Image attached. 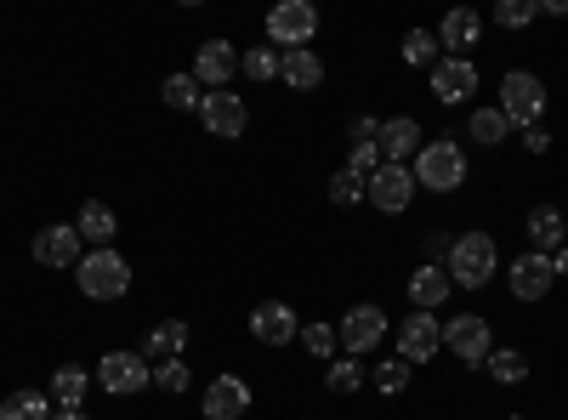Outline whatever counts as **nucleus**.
I'll return each instance as SVG.
<instances>
[{"instance_id":"obj_1","label":"nucleus","mask_w":568,"mask_h":420,"mask_svg":"<svg viewBox=\"0 0 568 420\" xmlns=\"http://www.w3.org/2000/svg\"><path fill=\"white\" fill-rule=\"evenodd\" d=\"M409 176H415V188H426V194H455L466 182V148L455 143V136H433V143H420Z\"/></svg>"},{"instance_id":"obj_2","label":"nucleus","mask_w":568,"mask_h":420,"mask_svg":"<svg viewBox=\"0 0 568 420\" xmlns=\"http://www.w3.org/2000/svg\"><path fill=\"white\" fill-rule=\"evenodd\" d=\"M444 273L455 278V285H466V290H484L489 278L500 273V250H495V239H489V233H460V239L449 245Z\"/></svg>"},{"instance_id":"obj_3","label":"nucleus","mask_w":568,"mask_h":420,"mask_svg":"<svg viewBox=\"0 0 568 420\" xmlns=\"http://www.w3.org/2000/svg\"><path fill=\"white\" fill-rule=\"evenodd\" d=\"M74 278H80V290L91 296V301H120L125 290H131V262L109 245V250H85L80 256V267H74Z\"/></svg>"},{"instance_id":"obj_4","label":"nucleus","mask_w":568,"mask_h":420,"mask_svg":"<svg viewBox=\"0 0 568 420\" xmlns=\"http://www.w3.org/2000/svg\"><path fill=\"white\" fill-rule=\"evenodd\" d=\"M500 114H506L517 131L540 125V114H546V85H540V74L511 69V74L500 80Z\"/></svg>"},{"instance_id":"obj_5","label":"nucleus","mask_w":568,"mask_h":420,"mask_svg":"<svg viewBox=\"0 0 568 420\" xmlns=\"http://www.w3.org/2000/svg\"><path fill=\"white\" fill-rule=\"evenodd\" d=\"M313 34H318V7L313 0H278V7L267 12L273 52H296V45H307Z\"/></svg>"},{"instance_id":"obj_6","label":"nucleus","mask_w":568,"mask_h":420,"mask_svg":"<svg viewBox=\"0 0 568 420\" xmlns=\"http://www.w3.org/2000/svg\"><path fill=\"white\" fill-rule=\"evenodd\" d=\"M444 347H449L466 369H484L489 352H495V341H489V318H478V313L444 318Z\"/></svg>"},{"instance_id":"obj_7","label":"nucleus","mask_w":568,"mask_h":420,"mask_svg":"<svg viewBox=\"0 0 568 420\" xmlns=\"http://www.w3.org/2000/svg\"><path fill=\"white\" fill-rule=\"evenodd\" d=\"M444 352V318H433V313H409L404 324H398V358L415 369V363H433Z\"/></svg>"},{"instance_id":"obj_8","label":"nucleus","mask_w":568,"mask_h":420,"mask_svg":"<svg viewBox=\"0 0 568 420\" xmlns=\"http://www.w3.org/2000/svg\"><path fill=\"white\" fill-rule=\"evenodd\" d=\"M336 330H342L347 358H369L375 347H382V336H387V313L375 301H358V307H347V318L336 324Z\"/></svg>"},{"instance_id":"obj_9","label":"nucleus","mask_w":568,"mask_h":420,"mask_svg":"<svg viewBox=\"0 0 568 420\" xmlns=\"http://www.w3.org/2000/svg\"><path fill=\"white\" fill-rule=\"evenodd\" d=\"M98 381H103V392H114V398H136L142 387L154 381V363L142 358V352H103Z\"/></svg>"},{"instance_id":"obj_10","label":"nucleus","mask_w":568,"mask_h":420,"mask_svg":"<svg viewBox=\"0 0 568 420\" xmlns=\"http://www.w3.org/2000/svg\"><path fill=\"white\" fill-rule=\"evenodd\" d=\"M364 199L382 211V216H404L409 199H415V176H409V165H382V171L364 182Z\"/></svg>"},{"instance_id":"obj_11","label":"nucleus","mask_w":568,"mask_h":420,"mask_svg":"<svg viewBox=\"0 0 568 420\" xmlns=\"http://www.w3.org/2000/svg\"><path fill=\"white\" fill-rule=\"evenodd\" d=\"M80 245H85V239H80V227H74V222H52V227H40V233H34V245H29V250H34L40 267H80V256H85Z\"/></svg>"},{"instance_id":"obj_12","label":"nucleus","mask_w":568,"mask_h":420,"mask_svg":"<svg viewBox=\"0 0 568 420\" xmlns=\"http://www.w3.org/2000/svg\"><path fill=\"white\" fill-rule=\"evenodd\" d=\"M251 336H256L262 347H291V341L302 336V318H296L291 301H262V307L251 313Z\"/></svg>"},{"instance_id":"obj_13","label":"nucleus","mask_w":568,"mask_h":420,"mask_svg":"<svg viewBox=\"0 0 568 420\" xmlns=\"http://www.w3.org/2000/svg\"><path fill=\"white\" fill-rule=\"evenodd\" d=\"M200 120H205V131H211V136H245L251 109L240 103V91H205Z\"/></svg>"},{"instance_id":"obj_14","label":"nucleus","mask_w":568,"mask_h":420,"mask_svg":"<svg viewBox=\"0 0 568 420\" xmlns=\"http://www.w3.org/2000/svg\"><path fill=\"white\" fill-rule=\"evenodd\" d=\"M551 285H557L551 256L529 250V256H517V262H511V296H517V301H546V296H551Z\"/></svg>"},{"instance_id":"obj_15","label":"nucleus","mask_w":568,"mask_h":420,"mask_svg":"<svg viewBox=\"0 0 568 420\" xmlns=\"http://www.w3.org/2000/svg\"><path fill=\"white\" fill-rule=\"evenodd\" d=\"M233 74H240V45H233V40H205L200 52H194V80L200 85L222 91Z\"/></svg>"},{"instance_id":"obj_16","label":"nucleus","mask_w":568,"mask_h":420,"mask_svg":"<svg viewBox=\"0 0 568 420\" xmlns=\"http://www.w3.org/2000/svg\"><path fill=\"white\" fill-rule=\"evenodd\" d=\"M200 409H205V420H240V414L251 409V387H245L240 376H216V381L205 387Z\"/></svg>"},{"instance_id":"obj_17","label":"nucleus","mask_w":568,"mask_h":420,"mask_svg":"<svg viewBox=\"0 0 568 420\" xmlns=\"http://www.w3.org/2000/svg\"><path fill=\"white\" fill-rule=\"evenodd\" d=\"M449 296H455V278H449L444 267L420 262V267L409 273V307H415V313H438Z\"/></svg>"},{"instance_id":"obj_18","label":"nucleus","mask_w":568,"mask_h":420,"mask_svg":"<svg viewBox=\"0 0 568 420\" xmlns=\"http://www.w3.org/2000/svg\"><path fill=\"white\" fill-rule=\"evenodd\" d=\"M471 91H478V69H471V58H438V69H433V98H438V103H466Z\"/></svg>"},{"instance_id":"obj_19","label":"nucleus","mask_w":568,"mask_h":420,"mask_svg":"<svg viewBox=\"0 0 568 420\" xmlns=\"http://www.w3.org/2000/svg\"><path fill=\"white\" fill-rule=\"evenodd\" d=\"M415 154H420V125L409 114L382 120V160L387 165H415Z\"/></svg>"},{"instance_id":"obj_20","label":"nucleus","mask_w":568,"mask_h":420,"mask_svg":"<svg viewBox=\"0 0 568 420\" xmlns=\"http://www.w3.org/2000/svg\"><path fill=\"white\" fill-rule=\"evenodd\" d=\"M284 63H278V80L291 85V91H318L324 85V63H318V52L313 45H296V52H278Z\"/></svg>"},{"instance_id":"obj_21","label":"nucleus","mask_w":568,"mask_h":420,"mask_svg":"<svg viewBox=\"0 0 568 420\" xmlns=\"http://www.w3.org/2000/svg\"><path fill=\"white\" fill-rule=\"evenodd\" d=\"M194 341V330H187L182 318H165V324H154L149 336H142V358H154V363H171V358H182V347Z\"/></svg>"},{"instance_id":"obj_22","label":"nucleus","mask_w":568,"mask_h":420,"mask_svg":"<svg viewBox=\"0 0 568 420\" xmlns=\"http://www.w3.org/2000/svg\"><path fill=\"white\" fill-rule=\"evenodd\" d=\"M74 227H80V239H85L91 250H109V245H114V233H120V216H114L103 199H91V205H80Z\"/></svg>"},{"instance_id":"obj_23","label":"nucleus","mask_w":568,"mask_h":420,"mask_svg":"<svg viewBox=\"0 0 568 420\" xmlns=\"http://www.w3.org/2000/svg\"><path fill=\"white\" fill-rule=\"evenodd\" d=\"M478 34H484V18L471 12V7H455L438 23V45H449V58H466V45H478Z\"/></svg>"},{"instance_id":"obj_24","label":"nucleus","mask_w":568,"mask_h":420,"mask_svg":"<svg viewBox=\"0 0 568 420\" xmlns=\"http://www.w3.org/2000/svg\"><path fill=\"white\" fill-rule=\"evenodd\" d=\"M562 233H568V227H562V211H557V205H535V211H529V239H535L540 256H557V250H562Z\"/></svg>"},{"instance_id":"obj_25","label":"nucleus","mask_w":568,"mask_h":420,"mask_svg":"<svg viewBox=\"0 0 568 420\" xmlns=\"http://www.w3.org/2000/svg\"><path fill=\"white\" fill-rule=\"evenodd\" d=\"M0 420H52V392H40V387H18L7 403H0Z\"/></svg>"},{"instance_id":"obj_26","label":"nucleus","mask_w":568,"mask_h":420,"mask_svg":"<svg viewBox=\"0 0 568 420\" xmlns=\"http://www.w3.org/2000/svg\"><path fill=\"white\" fill-rule=\"evenodd\" d=\"M85 392H91V376H85L80 363H63L58 376H52V398H58V409H80Z\"/></svg>"},{"instance_id":"obj_27","label":"nucleus","mask_w":568,"mask_h":420,"mask_svg":"<svg viewBox=\"0 0 568 420\" xmlns=\"http://www.w3.org/2000/svg\"><path fill=\"white\" fill-rule=\"evenodd\" d=\"M364 363L358 358H329V369H324V387L336 392V398H353V392H364Z\"/></svg>"},{"instance_id":"obj_28","label":"nucleus","mask_w":568,"mask_h":420,"mask_svg":"<svg viewBox=\"0 0 568 420\" xmlns=\"http://www.w3.org/2000/svg\"><path fill=\"white\" fill-rule=\"evenodd\" d=\"M466 131L478 136L484 148H500L506 136H511V120L500 114V109H471V120H466Z\"/></svg>"},{"instance_id":"obj_29","label":"nucleus","mask_w":568,"mask_h":420,"mask_svg":"<svg viewBox=\"0 0 568 420\" xmlns=\"http://www.w3.org/2000/svg\"><path fill=\"white\" fill-rule=\"evenodd\" d=\"M489 376L500 381V387H517V381H529V358L517 352V347H500V352H489Z\"/></svg>"},{"instance_id":"obj_30","label":"nucleus","mask_w":568,"mask_h":420,"mask_svg":"<svg viewBox=\"0 0 568 420\" xmlns=\"http://www.w3.org/2000/svg\"><path fill=\"white\" fill-rule=\"evenodd\" d=\"M404 63L409 69H438V34L433 29H409L404 34Z\"/></svg>"},{"instance_id":"obj_31","label":"nucleus","mask_w":568,"mask_h":420,"mask_svg":"<svg viewBox=\"0 0 568 420\" xmlns=\"http://www.w3.org/2000/svg\"><path fill=\"white\" fill-rule=\"evenodd\" d=\"M296 341H302L313 358H324V363H329V358H336V347H342V330L318 318V324H302V336H296Z\"/></svg>"},{"instance_id":"obj_32","label":"nucleus","mask_w":568,"mask_h":420,"mask_svg":"<svg viewBox=\"0 0 568 420\" xmlns=\"http://www.w3.org/2000/svg\"><path fill=\"white\" fill-rule=\"evenodd\" d=\"M160 98H165L171 109H200V103H205V91H200V80H194V74H171Z\"/></svg>"},{"instance_id":"obj_33","label":"nucleus","mask_w":568,"mask_h":420,"mask_svg":"<svg viewBox=\"0 0 568 420\" xmlns=\"http://www.w3.org/2000/svg\"><path fill=\"white\" fill-rule=\"evenodd\" d=\"M535 18H540V0H500V7H495L500 29H529Z\"/></svg>"},{"instance_id":"obj_34","label":"nucleus","mask_w":568,"mask_h":420,"mask_svg":"<svg viewBox=\"0 0 568 420\" xmlns=\"http://www.w3.org/2000/svg\"><path fill=\"white\" fill-rule=\"evenodd\" d=\"M382 165H387V160H382V143H347V171H353V176L369 182Z\"/></svg>"},{"instance_id":"obj_35","label":"nucleus","mask_w":568,"mask_h":420,"mask_svg":"<svg viewBox=\"0 0 568 420\" xmlns=\"http://www.w3.org/2000/svg\"><path fill=\"white\" fill-rule=\"evenodd\" d=\"M278 63H284V58L273 52V45H251V52L240 58V69H245L251 80H278Z\"/></svg>"},{"instance_id":"obj_36","label":"nucleus","mask_w":568,"mask_h":420,"mask_svg":"<svg viewBox=\"0 0 568 420\" xmlns=\"http://www.w3.org/2000/svg\"><path fill=\"white\" fill-rule=\"evenodd\" d=\"M329 205H364V176H353L347 165L329 176Z\"/></svg>"},{"instance_id":"obj_37","label":"nucleus","mask_w":568,"mask_h":420,"mask_svg":"<svg viewBox=\"0 0 568 420\" xmlns=\"http://www.w3.org/2000/svg\"><path fill=\"white\" fill-rule=\"evenodd\" d=\"M409 387V363L404 358H382L375 363V392H404Z\"/></svg>"},{"instance_id":"obj_38","label":"nucleus","mask_w":568,"mask_h":420,"mask_svg":"<svg viewBox=\"0 0 568 420\" xmlns=\"http://www.w3.org/2000/svg\"><path fill=\"white\" fill-rule=\"evenodd\" d=\"M187 381H194V376H187V363H182V358L154 363V387H160V392H187Z\"/></svg>"},{"instance_id":"obj_39","label":"nucleus","mask_w":568,"mask_h":420,"mask_svg":"<svg viewBox=\"0 0 568 420\" xmlns=\"http://www.w3.org/2000/svg\"><path fill=\"white\" fill-rule=\"evenodd\" d=\"M347 143H382V125H375L369 114H358V120L347 125Z\"/></svg>"},{"instance_id":"obj_40","label":"nucleus","mask_w":568,"mask_h":420,"mask_svg":"<svg viewBox=\"0 0 568 420\" xmlns=\"http://www.w3.org/2000/svg\"><path fill=\"white\" fill-rule=\"evenodd\" d=\"M524 148H529V154H546V148H551V131H546V125H529V131H524Z\"/></svg>"},{"instance_id":"obj_41","label":"nucleus","mask_w":568,"mask_h":420,"mask_svg":"<svg viewBox=\"0 0 568 420\" xmlns=\"http://www.w3.org/2000/svg\"><path fill=\"white\" fill-rule=\"evenodd\" d=\"M449 245H455V239H444V233H433V239H426V256H433V267L449 262Z\"/></svg>"},{"instance_id":"obj_42","label":"nucleus","mask_w":568,"mask_h":420,"mask_svg":"<svg viewBox=\"0 0 568 420\" xmlns=\"http://www.w3.org/2000/svg\"><path fill=\"white\" fill-rule=\"evenodd\" d=\"M540 18H568V0H540Z\"/></svg>"},{"instance_id":"obj_43","label":"nucleus","mask_w":568,"mask_h":420,"mask_svg":"<svg viewBox=\"0 0 568 420\" xmlns=\"http://www.w3.org/2000/svg\"><path fill=\"white\" fill-rule=\"evenodd\" d=\"M52 420H91V414H85V409H58Z\"/></svg>"},{"instance_id":"obj_44","label":"nucleus","mask_w":568,"mask_h":420,"mask_svg":"<svg viewBox=\"0 0 568 420\" xmlns=\"http://www.w3.org/2000/svg\"><path fill=\"white\" fill-rule=\"evenodd\" d=\"M551 267H557V273H568V245H562V250L551 256Z\"/></svg>"},{"instance_id":"obj_45","label":"nucleus","mask_w":568,"mask_h":420,"mask_svg":"<svg viewBox=\"0 0 568 420\" xmlns=\"http://www.w3.org/2000/svg\"><path fill=\"white\" fill-rule=\"evenodd\" d=\"M511 420H524V414H511Z\"/></svg>"}]
</instances>
